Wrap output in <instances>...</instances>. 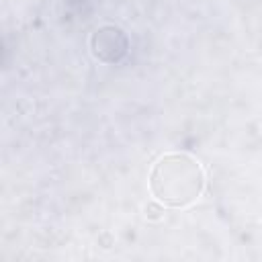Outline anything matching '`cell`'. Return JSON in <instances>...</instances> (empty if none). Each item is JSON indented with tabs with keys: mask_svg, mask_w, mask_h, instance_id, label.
<instances>
[{
	"mask_svg": "<svg viewBox=\"0 0 262 262\" xmlns=\"http://www.w3.org/2000/svg\"><path fill=\"white\" fill-rule=\"evenodd\" d=\"M92 49H94V55L100 57L102 61H117L119 57L125 55L127 39L123 31L115 27H102L92 37Z\"/></svg>",
	"mask_w": 262,
	"mask_h": 262,
	"instance_id": "2",
	"label": "cell"
},
{
	"mask_svg": "<svg viewBox=\"0 0 262 262\" xmlns=\"http://www.w3.org/2000/svg\"><path fill=\"white\" fill-rule=\"evenodd\" d=\"M205 188V172L188 154H166L149 172V190L168 207L194 203Z\"/></svg>",
	"mask_w": 262,
	"mask_h": 262,
	"instance_id": "1",
	"label": "cell"
}]
</instances>
